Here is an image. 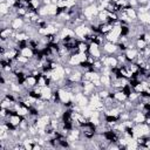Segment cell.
<instances>
[{
  "mask_svg": "<svg viewBox=\"0 0 150 150\" xmlns=\"http://www.w3.org/2000/svg\"><path fill=\"white\" fill-rule=\"evenodd\" d=\"M146 46H148V43H146L145 40H143V39H137V40H136V48H137V49H143V48H145Z\"/></svg>",
  "mask_w": 150,
  "mask_h": 150,
  "instance_id": "3",
  "label": "cell"
},
{
  "mask_svg": "<svg viewBox=\"0 0 150 150\" xmlns=\"http://www.w3.org/2000/svg\"><path fill=\"white\" fill-rule=\"evenodd\" d=\"M20 54L23 55V56H26V57H28V59H32V57L35 55L34 50H33L32 48H29V47H26V48L21 49V50H20Z\"/></svg>",
  "mask_w": 150,
  "mask_h": 150,
  "instance_id": "1",
  "label": "cell"
},
{
  "mask_svg": "<svg viewBox=\"0 0 150 150\" xmlns=\"http://www.w3.org/2000/svg\"><path fill=\"white\" fill-rule=\"evenodd\" d=\"M9 12V7L6 2H0V14H7Z\"/></svg>",
  "mask_w": 150,
  "mask_h": 150,
  "instance_id": "4",
  "label": "cell"
},
{
  "mask_svg": "<svg viewBox=\"0 0 150 150\" xmlns=\"http://www.w3.org/2000/svg\"><path fill=\"white\" fill-rule=\"evenodd\" d=\"M13 32H14V29H13L12 27H8V28L1 30V33H0V38H6V39H8V38L12 36Z\"/></svg>",
  "mask_w": 150,
  "mask_h": 150,
  "instance_id": "2",
  "label": "cell"
}]
</instances>
